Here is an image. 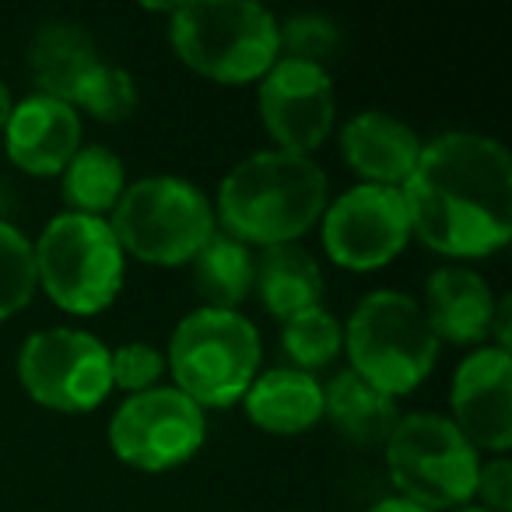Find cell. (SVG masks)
<instances>
[{"instance_id": "6da1fadb", "label": "cell", "mask_w": 512, "mask_h": 512, "mask_svg": "<svg viewBox=\"0 0 512 512\" xmlns=\"http://www.w3.org/2000/svg\"><path fill=\"white\" fill-rule=\"evenodd\" d=\"M411 235L453 260H477L512 235V158L495 137L453 130L421 144L400 186Z\"/></svg>"}, {"instance_id": "7a4b0ae2", "label": "cell", "mask_w": 512, "mask_h": 512, "mask_svg": "<svg viewBox=\"0 0 512 512\" xmlns=\"http://www.w3.org/2000/svg\"><path fill=\"white\" fill-rule=\"evenodd\" d=\"M327 211V176L306 155L256 151L218 186V218L228 235L256 246H285Z\"/></svg>"}, {"instance_id": "3957f363", "label": "cell", "mask_w": 512, "mask_h": 512, "mask_svg": "<svg viewBox=\"0 0 512 512\" xmlns=\"http://www.w3.org/2000/svg\"><path fill=\"white\" fill-rule=\"evenodd\" d=\"M169 43L190 71L221 85L264 78L281 57L278 18L249 0L176 4Z\"/></svg>"}, {"instance_id": "277c9868", "label": "cell", "mask_w": 512, "mask_h": 512, "mask_svg": "<svg viewBox=\"0 0 512 512\" xmlns=\"http://www.w3.org/2000/svg\"><path fill=\"white\" fill-rule=\"evenodd\" d=\"M344 348L351 372L386 397L418 390L439 358V341L425 313L404 292L365 295L344 330Z\"/></svg>"}, {"instance_id": "5b68a950", "label": "cell", "mask_w": 512, "mask_h": 512, "mask_svg": "<svg viewBox=\"0 0 512 512\" xmlns=\"http://www.w3.org/2000/svg\"><path fill=\"white\" fill-rule=\"evenodd\" d=\"M260 334L239 309H197L183 316L169 341L176 390L204 407H232L260 372Z\"/></svg>"}, {"instance_id": "8992f818", "label": "cell", "mask_w": 512, "mask_h": 512, "mask_svg": "<svg viewBox=\"0 0 512 512\" xmlns=\"http://www.w3.org/2000/svg\"><path fill=\"white\" fill-rule=\"evenodd\" d=\"M36 278L60 309L95 316L113 306L127 274V253L109 221L88 214H57L36 246Z\"/></svg>"}, {"instance_id": "52a82bcc", "label": "cell", "mask_w": 512, "mask_h": 512, "mask_svg": "<svg viewBox=\"0 0 512 512\" xmlns=\"http://www.w3.org/2000/svg\"><path fill=\"white\" fill-rule=\"evenodd\" d=\"M109 228L123 253L155 267H179L214 235V211L186 179L148 176L123 190Z\"/></svg>"}, {"instance_id": "ba28073f", "label": "cell", "mask_w": 512, "mask_h": 512, "mask_svg": "<svg viewBox=\"0 0 512 512\" xmlns=\"http://www.w3.org/2000/svg\"><path fill=\"white\" fill-rule=\"evenodd\" d=\"M386 446V467L397 491L432 509L467 505L477 488V449L467 435L442 414H407L397 418Z\"/></svg>"}, {"instance_id": "9c48e42d", "label": "cell", "mask_w": 512, "mask_h": 512, "mask_svg": "<svg viewBox=\"0 0 512 512\" xmlns=\"http://www.w3.org/2000/svg\"><path fill=\"white\" fill-rule=\"evenodd\" d=\"M18 379L25 393L50 411H95L113 390L109 348L85 330H39L18 351Z\"/></svg>"}, {"instance_id": "30bf717a", "label": "cell", "mask_w": 512, "mask_h": 512, "mask_svg": "<svg viewBox=\"0 0 512 512\" xmlns=\"http://www.w3.org/2000/svg\"><path fill=\"white\" fill-rule=\"evenodd\" d=\"M204 435V411L176 386L134 393L109 418V449L116 460L148 474L183 467L200 453Z\"/></svg>"}, {"instance_id": "8fae6325", "label": "cell", "mask_w": 512, "mask_h": 512, "mask_svg": "<svg viewBox=\"0 0 512 512\" xmlns=\"http://www.w3.org/2000/svg\"><path fill=\"white\" fill-rule=\"evenodd\" d=\"M411 221L400 190L358 183L323 211V246L348 271H379L404 253Z\"/></svg>"}, {"instance_id": "7c38bea8", "label": "cell", "mask_w": 512, "mask_h": 512, "mask_svg": "<svg viewBox=\"0 0 512 512\" xmlns=\"http://www.w3.org/2000/svg\"><path fill=\"white\" fill-rule=\"evenodd\" d=\"M260 120L278 141V151L306 155L334 130V81L327 67L278 57L260 78Z\"/></svg>"}, {"instance_id": "4fadbf2b", "label": "cell", "mask_w": 512, "mask_h": 512, "mask_svg": "<svg viewBox=\"0 0 512 512\" xmlns=\"http://www.w3.org/2000/svg\"><path fill=\"white\" fill-rule=\"evenodd\" d=\"M453 425L470 446L502 456L512 446V355L502 348H477L453 376Z\"/></svg>"}, {"instance_id": "5bb4252c", "label": "cell", "mask_w": 512, "mask_h": 512, "mask_svg": "<svg viewBox=\"0 0 512 512\" xmlns=\"http://www.w3.org/2000/svg\"><path fill=\"white\" fill-rule=\"evenodd\" d=\"M8 158L29 176H60L81 148V120L67 102L50 95H29L11 106L4 127Z\"/></svg>"}, {"instance_id": "9a60e30c", "label": "cell", "mask_w": 512, "mask_h": 512, "mask_svg": "<svg viewBox=\"0 0 512 512\" xmlns=\"http://www.w3.org/2000/svg\"><path fill=\"white\" fill-rule=\"evenodd\" d=\"M341 155L351 165V172L362 176V183L400 190L404 179L411 176V169L418 165L421 141L397 116L365 109V113L351 116L344 123Z\"/></svg>"}, {"instance_id": "2e32d148", "label": "cell", "mask_w": 512, "mask_h": 512, "mask_svg": "<svg viewBox=\"0 0 512 512\" xmlns=\"http://www.w3.org/2000/svg\"><path fill=\"white\" fill-rule=\"evenodd\" d=\"M425 313L435 341L477 344L491 334L495 295L481 274L467 267H439L425 285Z\"/></svg>"}, {"instance_id": "e0dca14e", "label": "cell", "mask_w": 512, "mask_h": 512, "mask_svg": "<svg viewBox=\"0 0 512 512\" xmlns=\"http://www.w3.org/2000/svg\"><path fill=\"white\" fill-rule=\"evenodd\" d=\"M29 64L32 78L39 85V95H50V99H60L74 109L106 60H102L95 39L81 25L53 22L46 29H39L29 53Z\"/></svg>"}, {"instance_id": "ac0fdd59", "label": "cell", "mask_w": 512, "mask_h": 512, "mask_svg": "<svg viewBox=\"0 0 512 512\" xmlns=\"http://www.w3.org/2000/svg\"><path fill=\"white\" fill-rule=\"evenodd\" d=\"M242 404L256 428L274 435H299L323 418V386L316 383L313 372L285 365L256 376Z\"/></svg>"}, {"instance_id": "d6986e66", "label": "cell", "mask_w": 512, "mask_h": 512, "mask_svg": "<svg viewBox=\"0 0 512 512\" xmlns=\"http://www.w3.org/2000/svg\"><path fill=\"white\" fill-rule=\"evenodd\" d=\"M253 288L260 292V302L267 306V313L288 323L292 316L320 306L323 271L306 246L285 242V246H271L264 253V260L256 267Z\"/></svg>"}, {"instance_id": "ffe728a7", "label": "cell", "mask_w": 512, "mask_h": 512, "mask_svg": "<svg viewBox=\"0 0 512 512\" xmlns=\"http://www.w3.org/2000/svg\"><path fill=\"white\" fill-rule=\"evenodd\" d=\"M323 414L355 446H379L390 439L393 425H397L393 397L379 393L351 369L330 379V386H323Z\"/></svg>"}, {"instance_id": "44dd1931", "label": "cell", "mask_w": 512, "mask_h": 512, "mask_svg": "<svg viewBox=\"0 0 512 512\" xmlns=\"http://www.w3.org/2000/svg\"><path fill=\"white\" fill-rule=\"evenodd\" d=\"M193 288L204 295L207 309H235L249 299L256 281V260L246 242L232 235H211L190 260Z\"/></svg>"}, {"instance_id": "7402d4cb", "label": "cell", "mask_w": 512, "mask_h": 512, "mask_svg": "<svg viewBox=\"0 0 512 512\" xmlns=\"http://www.w3.org/2000/svg\"><path fill=\"white\" fill-rule=\"evenodd\" d=\"M60 176H64L60 190H64L71 214H88V218H102L106 211H113L127 190V172H123L120 155L102 144H85L74 151Z\"/></svg>"}, {"instance_id": "603a6c76", "label": "cell", "mask_w": 512, "mask_h": 512, "mask_svg": "<svg viewBox=\"0 0 512 512\" xmlns=\"http://www.w3.org/2000/svg\"><path fill=\"white\" fill-rule=\"evenodd\" d=\"M281 348L295 362V369L313 372L330 365L344 348V327L337 323L334 313H327L323 306L299 313L285 323L281 330Z\"/></svg>"}, {"instance_id": "cb8c5ba5", "label": "cell", "mask_w": 512, "mask_h": 512, "mask_svg": "<svg viewBox=\"0 0 512 512\" xmlns=\"http://www.w3.org/2000/svg\"><path fill=\"white\" fill-rule=\"evenodd\" d=\"M36 249L15 225L0 221V320L18 316L36 295Z\"/></svg>"}, {"instance_id": "d4e9b609", "label": "cell", "mask_w": 512, "mask_h": 512, "mask_svg": "<svg viewBox=\"0 0 512 512\" xmlns=\"http://www.w3.org/2000/svg\"><path fill=\"white\" fill-rule=\"evenodd\" d=\"M278 46L288 60L323 67L341 46V29L327 15H292L278 22Z\"/></svg>"}, {"instance_id": "484cf974", "label": "cell", "mask_w": 512, "mask_h": 512, "mask_svg": "<svg viewBox=\"0 0 512 512\" xmlns=\"http://www.w3.org/2000/svg\"><path fill=\"white\" fill-rule=\"evenodd\" d=\"M78 109L92 113L95 120H102V123L127 120V116L137 109V85H134V78H130V71L113 67V64H102V71L95 74L92 85L85 88V95L78 99L74 113H78Z\"/></svg>"}, {"instance_id": "4316f807", "label": "cell", "mask_w": 512, "mask_h": 512, "mask_svg": "<svg viewBox=\"0 0 512 512\" xmlns=\"http://www.w3.org/2000/svg\"><path fill=\"white\" fill-rule=\"evenodd\" d=\"M165 372V358L158 355L151 344H120L116 351H109V376H113V386L127 390L130 397L144 390H155L158 376Z\"/></svg>"}, {"instance_id": "83f0119b", "label": "cell", "mask_w": 512, "mask_h": 512, "mask_svg": "<svg viewBox=\"0 0 512 512\" xmlns=\"http://www.w3.org/2000/svg\"><path fill=\"white\" fill-rule=\"evenodd\" d=\"M474 495H481L488 512H509L512 509V467L505 456H495L491 463H484L477 470V488Z\"/></svg>"}, {"instance_id": "f1b7e54d", "label": "cell", "mask_w": 512, "mask_h": 512, "mask_svg": "<svg viewBox=\"0 0 512 512\" xmlns=\"http://www.w3.org/2000/svg\"><path fill=\"white\" fill-rule=\"evenodd\" d=\"M509 313H512V299L505 295V299L495 302V316H491V334H495V348L509 351L512 344V330H509Z\"/></svg>"}, {"instance_id": "f546056e", "label": "cell", "mask_w": 512, "mask_h": 512, "mask_svg": "<svg viewBox=\"0 0 512 512\" xmlns=\"http://www.w3.org/2000/svg\"><path fill=\"white\" fill-rule=\"evenodd\" d=\"M369 512H428V509L418 502H411V498H404V495H390V498H383V502L372 505Z\"/></svg>"}, {"instance_id": "4dcf8cb0", "label": "cell", "mask_w": 512, "mask_h": 512, "mask_svg": "<svg viewBox=\"0 0 512 512\" xmlns=\"http://www.w3.org/2000/svg\"><path fill=\"white\" fill-rule=\"evenodd\" d=\"M11 106H15V102H11V92H8V85H4V81H0V134H4V127H8Z\"/></svg>"}, {"instance_id": "1f68e13d", "label": "cell", "mask_w": 512, "mask_h": 512, "mask_svg": "<svg viewBox=\"0 0 512 512\" xmlns=\"http://www.w3.org/2000/svg\"><path fill=\"white\" fill-rule=\"evenodd\" d=\"M460 512H488V509H460Z\"/></svg>"}]
</instances>
